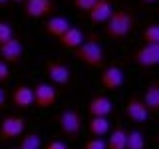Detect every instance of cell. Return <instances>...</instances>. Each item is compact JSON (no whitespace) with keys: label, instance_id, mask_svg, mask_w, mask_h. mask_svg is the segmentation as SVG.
<instances>
[{"label":"cell","instance_id":"6da1fadb","mask_svg":"<svg viewBox=\"0 0 159 149\" xmlns=\"http://www.w3.org/2000/svg\"><path fill=\"white\" fill-rule=\"evenodd\" d=\"M133 26H135V18H133V14L129 10H116L106 22L103 32L111 40H123L131 34Z\"/></svg>","mask_w":159,"mask_h":149},{"label":"cell","instance_id":"7a4b0ae2","mask_svg":"<svg viewBox=\"0 0 159 149\" xmlns=\"http://www.w3.org/2000/svg\"><path fill=\"white\" fill-rule=\"evenodd\" d=\"M74 56H76L80 62H84L86 66H89V68H102L103 60H106L103 48L98 44L96 38L88 40V42H84L78 50H74Z\"/></svg>","mask_w":159,"mask_h":149},{"label":"cell","instance_id":"3957f363","mask_svg":"<svg viewBox=\"0 0 159 149\" xmlns=\"http://www.w3.org/2000/svg\"><path fill=\"white\" fill-rule=\"evenodd\" d=\"M58 127L68 139H78L82 131V117L76 109H64L58 113Z\"/></svg>","mask_w":159,"mask_h":149},{"label":"cell","instance_id":"277c9868","mask_svg":"<svg viewBox=\"0 0 159 149\" xmlns=\"http://www.w3.org/2000/svg\"><path fill=\"white\" fill-rule=\"evenodd\" d=\"M58 102V89L54 88V84L40 82L34 88V107L48 109Z\"/></svg>","mask_w":159,"mask_h":149},{"label":"cell","instance_id":"5b68a950","mask_svg":"<svg viewBox=\"0 0 159 149\" xmlns=\"http://www.w3.org/2000/svg\"><path fill=\"white\" fill-rule=\"evenodd\" d=\"M131 62L139 68H153L159 66V44L151 46V44H143L131 54Z\"/></svg>","mask_w":159,"mask_h":149},{"label":"cell","instance_id":"8992f818","mask_svg":"<svg viewBox=\"0 0 159 149\" xmlns=\"http://www.w3.org/2000/svg\"><path fill=\"white\" fill-rule=\"evenodd\" d=\"M56 12V2L54 0H26L24 2V14L28 18L40 20Z\"/></svg>","mask_w":159,"mask_h":149},{"label":"cell","instance_id":"52a82bcc","mask_svg":"<svg viewBox=\"0 0 159 149\" xmlns=\"http://www.w3.org/2000/svg\"><path fill=\"white\" fill-rule=\"evenodd\" d=\"M46 74L50 82L56 84V86H68L70 79H72V70L58 60H48L46 62Z\"/></svg>","mask_w":159,"mask_h":149},{"label":"cell","instance_id":"ba28073f","mask_svg":"<svg viewBox=\"0 0 159 149\" xmlns=\"http://www.w3.org/2000/svg\"><path fill=\"white\" fill-rule=\"evenodd\" d=\"M24 133V117L20 115H6L0 123V139H16Z\"/></svg>","mask_w":159,"mask_h":149},{"label":"cell","instance_id":"9c48e42d","mask_svg":"<svg viewBox=\"0 0 159 149\" xmlns=\"http://www.w3.org/2000/svg\"><path fill=\"white\" fill-rule=\"evenodd\" d=\"M99 82L106 89H119L125 84V76H123V70L119 66H107L103 68V72L99 74Z\"/></svg>","mask_w":159,"mask_h":149},{"label":"cell","instance_id":"30bf717a","mask_svg":"<svg viewBox=\"0 0 159 149\" xmlns=\"http://www.w3.org/2000/svg\"><path fill=\"white\" fill-rule=\"evenodd\" d=\"M22 54H24V46L16 36L0 46V60L4 64H18L22 60Z\"/></svg>","mask_w":159,"mask_h":149},{"label":"cell","instance_id":"8fae6325","mask_svg":"<svg viewBox=\"0 0 159 149\" xmlns=\"http://www.w3.org/2000/svg\"><path fill=\"white\" fill-rule=\"evenodd\" d=\"M125 115L131 119L133 123H145L149 119V109L145 107L143 99L133 96V97H129L127 103H125Z\"/></svg>","mask_w":159,"mask_h":149},{"label":"cell","instance_id":"7c38bea8","mask_svg":"<svg viewBox=\"0 0 159 149\" xmlns=\"http://www.w3.org/2000/svg\"><path fill=\"white\" fill-rule=\"evenodd\" d=\"M12 106L18 107V109H28L34 106V89L30 86H24V84H20L12 89Z\"/></svg>","mask_w":159,"mask_h":149},{"label":"cell","instance_id":"4fadbf2b","mask_svg":"<svg viewBox=\"0 0 159 149\" xmlns=\"http://www.w3.org/2000/svg\"><path fill=\"white\" fill-rule=\"evenodd\" d=\"M88 111L92 117H107L113 111V102L107 96H96V97L89 99Z\"/></svg>","mask_w":159,"mask_h":149},{"label":"cell","instance_id":"5bb4252c","mask_svg":"<svg viewBox=\"0 0 159 149\" xmlns=\"http://www.w3.org/2000/svg\"><path fill=\"white\" fill-rule=\"evenodd\" d=\"M111 14H113V10H111V2L109 0H98L96 6L89 10L88 16L93 24H106Z\"/></svg>","mask_w":159,"mask_h":149},{"label":"cell","instance_id":"9a60e30c","mask_svg":"<svg viewBox=\"0 0 159 149\" xmlns=\"http://www.w3.org/2000/svg\"><path fill=\"white\" fill-rule=\"evenodd\" d=\"M60 46L66 48V50H78L84 44V32L76 26H70L68 32H64L62 38H58Z\"/></svg>","mask_w":159,"mask_h":149},{"label":"cell","instance_id":"2e32d148","mask_svg":"<svg viewBox=\"0 0 159 149\" xmlns=\"http://www.w3.org/2000/svg\"><path fill=\"white\" fill-rule=\"evenodd\" d=\"M70 26H72V24H70L68 18H64V16H50L46 20V24H44V30H46L50 36H54V38H62L64 32H68Z\"/></svg>","mask_w":159,"mask_h":149},{"label":"cell","instance_id":"e0dca14e","mask_svg":"<svg viewBox=\"0 0 159 149\" xmlns=\"http://www.w3.org/2000/svg\"><path fill=\"white\" fill-rule=\"evenodd\" d=\"M88 129L96 139H102L111 131V123H109L107 117H92L88 123Z\"/></svg>","mask_w":159,"mask_h":149},{"label":"cell","instance_id":"ac0fdd59","mask_svg":"<svg viewBox=\"0 0 159 149\" xmlns=\"http://www.w3.org/2000/svg\"><path fill=\"white\" fill-rule=\"evenodd\" d=\"M143 103H145V107L149 109V113L159 111V84L157 82L149 84V88L145 89V93H143Z\"/></svg>","mask_w":159,"mask_h":149},{"label":"cell","instance_id":"d6986e66","mask_svg":"<svg viewBox=\"0 0 159 149\" xmlns=\"http://www.w3.org/2000/svg\"><path fill=\"white\" fill-rule=\"evenodd\" d=\"M107 149H127V131L121 125H117L111 133H109Z\"/></svg>","mask_w":159,"mask_h":149},{"label":"cell","instance_id":"ffe728a7","mask_svg":"<svg viewBox=\"0 0 159 149\" xmlns=\"http://www.w3.org/2000/svg\"><path fill=\"white\" fill-rule=\"evenodd\" d=\"M127 149H145V137L139 129L127 131Z\"/></svg>","mask_w":159,"mask_h":149},{"label":"cell","instance_id":"44dd1931","mask_svg":"<svg viewBox=\"0 0 159 149\" xmlns=\"http://www.w3.org/2000/svg\"><path fill=\"white\" fill-rule=\"evenodd\" d=\"M141 40L145 44H151V46H157L159 44V24H149V26L143 30Z\"/></svg>","mask_w":159,"mask_h":149},{"label":"cell","instance_id":"7402d4cb","mask_svg":"<svg viewBox=\"0 0 159 149\" xmlns=\"http://www.w3.org/2000/svg\"><path fill=\"white\" fill-rule=\"evenodd\" d=\"M18 149H42V137L38 133H26L20 141Z\"/></svg>","mask_w":159,"mask_h":149},{"label":"cell","instance_id":"603a6c76","mask_svg":"<svg viewBox=\"0 0 159 149\" xmlns=\"http://www.w3.org/2000/svg\"><path fill=\"white\" fill-rule=\"evenodd\" d=\"M14 38V28L10 26L8 22H4V20H0V46L2 44H6L8 40Z\"/></svg>","mask_w":159,"mask_h":149},{"label":"cell","instance_id":"cb8c5ba5","mask_svg":"<svg viewBox=\"0 0 159 149\" xmlns=\"http://www.w3.org/2000/svg\"><path fill=\"white\" fill-rule=\"evenodd\" d=\"M96 2H98V0H74V6H76L80 12L89 14V10L96 6Z\"/></svg>","mask_w":159,"mask_h":149},{"label":"cell","instance_id":"d4e9b609","mask_svg":"<svg viewBox=\"0 0 159 149\" xmlns=\"http://www.w3.org/2000/svg\"><path fill=\"white\" fill-rule=\"evenodd\" d=\"M84 149H107V141L106 139H89V141L84 145Z\"/></svg>","mask_w":159,"mask_h":149},{"label":"cell","instance_id":"484cf974","mask_svg":"<svg viewBox=\"0 0 159 149\" xmlns=\"http://www.w3.org/2000/svg\"><path fill=\"white\" fill-rule=\"evenodd\" d=\"M8 78H10V68H8V64H4L0 60V84L8 82Z\"/></svg>","mask_w":159,"mask_h":149},{"label":"cell","instance_id":"4316f807","mask_svg":"<svg viewBox=\"0 0 159 149\" xmlns=\"http://www.w3.org/2000/svg\"><path fill=\"white\" fill-rule=\"evenodd\" d=\"M44 149H70L64 141H60V139H54V141H50Z\"/></svg>","mask_w":159,"mask_h":149},{"label":"cell","instance_id":"83f0119b","mask_svg":"<svg viewBox=\"0 0 159 149\" xmlns=\"http://www.w3.org/2000/svg\"><path fill=\"white\" fill-rule=\"evenodd\" d=\"M6 99H8V96H6V89H2V88H0V109L4 107V103H6Z\"/></svg>","mask_w":159,"mask_h":149},{"label":"cell","instance_id":"f1b7e54d","mask_svg":"<svg viewBox=\"0 0 159 149\" xmlns=\"http://www.w3.org/2000/svg\"><path fill=\"white\" fill-rule=\"evenodd\" d=\"M141 2H143V4H155L157 0H141Z\"/></svg>","mask_w":159,"mask_h":149},{"label":"cell","instance_id":"f546056e","mask_svg":"<svg viewBox=\"0 0 159 149\" xmlns=\"http://www.w3.org/2000/svg\"><path fill=\"white\" fill-rule=\"evenodd\" d=\"M12 2H20V4H24V2H26V0H12Z\"/></svg>","mask_w":159,"mask_h":149},{"label":"cell","instance_id":"4dcf8cb0","mask_svg":"<svg viewBox=\"0 0 159 149\" xmlns=\"http://www.w3.org/2000/svg\"><path fill=\"white\" fill-rule=\"evenodd\" d=\"M8 2V0H0V6H2V4H6Z\"/></svg>","mask_w":159,"mask_h":149},{"label":"cell","instance_id":"1f68e13d","mask_svg":"<svg viewBox=\"0 0 159 149\" xmlns=\"http://www.w3.org/2000/svg\"><path fill=\"white\" fill-rule=\"evenodd\" d=\"M157 141H159V135H157Z\"/></svg>","mask_w":159,"mask_h":149},{"label":"cell","instance_id":"d6a6232c","mask_svg":"<svg viewBox=\"0 0 159 149\" xmlns=\"http://www.w3.org/2000/svg\"><path fill=\"white\" fill-rule=\"evenodd\" d=\"M14 149H18V147H14Z\"/></svg>","mask_w":159,"mask_h":149}]
</instances>
